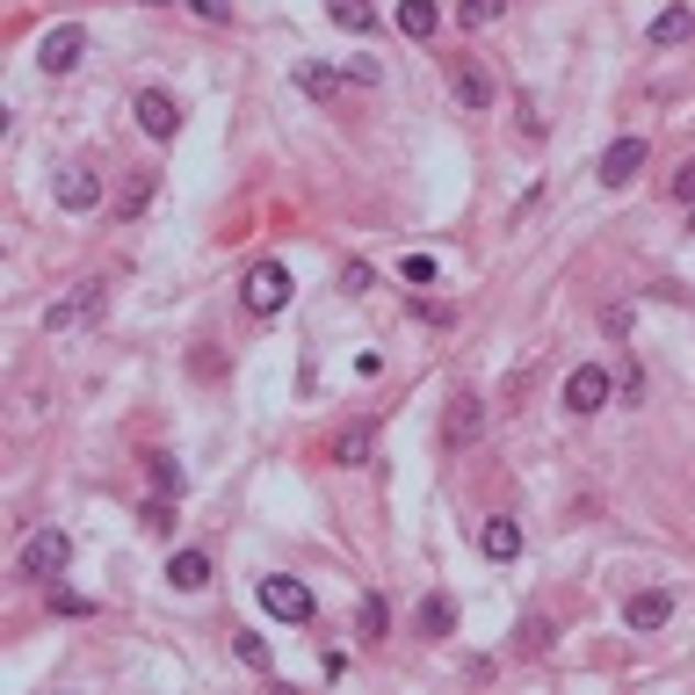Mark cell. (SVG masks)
Segmentation results:
<instances>
[{
	"label": "cell",
	"instance_id": "6da1fadb",
	"mask_svg": "<svg viewBox=\"0 0 695 695\" xmlns=\"http://www.w3.org/2000/svg\"><path fill=\"white\" fill-rule=\"evenodd\" d=\"M240 297H246V312H254V319H276L283 305H290V268H283V261H254L246 283H240Z\"/></svg>",
	"mask_w": 695,
	"mask_h": 695
},
{
	"label": "cell",
	"instance_id": "7a4b0ae2",
	"mask_svg": "<svg viewBox=\"0 0 695 695\" xmlns=\"http://www.w3.org/2000/svg\"><path fill=\"white\" fill-rule=\"evenodd\" d=\"M66 558H73L66 529H36V537L22 543V558H15V580H58V573H66Z\"/></svg>",
	"mask_w": 695,
	"mask_h": 695
},
{
	"label": "cell",
	"instance_id": "3957f363",
	"mask_svg": "<svg viewBox=\"0 0 695 695\" xmlns=\"http://www.w3.org/2000/svg\"><path fill=\"white\" fill-rule=\"evenodd\" d=\"M102 305H109L102 283H80L73 297H58L52 312H44V333H80V327H95V319H102Z\"/></svg>",
	"mask_w": 695,
	"mask_h": 695
},
{
	"label": "cell",
	"instance_id": "277c9868",
	"mask_svg": "<svg viewBox=\"0 0 695 695\" xmlns=\"http://www.w3.org/2000/svg\"><path fill=\"white\" fill-rule=\"evenodd\" d=\"M261 608H268V616H283V624H312V587H305V580H290V573H268L261 580Z\"/></svg>",
	"mask_w": 695,
	"mask_h": 695
},
{
	"label": "cell",
	"instance_id": "5b68a950",
	"mask_svg": "<svg viewBox=\"0 0 695 695\" xmlns=\"http://www.w3.org/2000/svg\"><path fill=\"white\" fill-rule=\"evenodd\" d=\"M638 174H644V139H616L602 153V167H594V181H602V189H630Z\"/></svg>",
	"mask_w": 695,
	"mask_h": 695
},
{
	"label": "cell",
	"instance_id": "8992f818",
	"mask_svg": "<svg viewBox=\"0 0 695 695\" xmlns=\"http://www.w3.org/2000/svg\"><path fill=\"white\" fill-rule=\"evenodd\" d=\"M80 52H87V30H80V22H58V30L44 36L36 66H44V73H73V66H80Z\"/></svg>",
	"mask_w": 695,
	"mask_h": 695
},
{
	"label": "cell",
	"instance_id": "52a82bcc",
	"mask_svg": "<svg viewBox=\"0 0 695 695\" xmlns=\"http://www.w3.org/2000/svg\"><path fill=\"white\" fill-rule=\"evenodd\" d=\"M602 406H608V369L580 363L573 377H565V413H602Z\"/></svg>",
	"mask_w": 695,
	"mask_h": 695
},
{
	"label": "cell",
	"instance_id": "ba28073f",
	"mask_svg": "<svg viewBox=\"0 0 695 695\" xmlns=\"http://www.w3.org/2000/svg\"><path fill=\"white\" fill-rule=\"evenodd\" d=\"M139 123H145V139H159V145L181 131V109H174L167 87H145V95H139Z\"/></svg>",
	"mask_w": 695,
	"mask_h": 695
},
{
	"label": "cell",
	"instance_id": "9c48e42d",
	"mask_svg": "<svg viewBox=\"0 0 695 695\" xmlns=\"http://www.w3.org/2000/svg\"><path fill=\"white\" fill-rule=\"evenodd\" d=\"M478 428H486V406L471 399V391H456V399H450V420H442V442H450V450H464V442H478Z\"/></svg>",
	"mask_w": 695,
	"mask_h": 695
},
{
	"label": "cell",
	"instance_id": "30bf717a",
	"mask_svg": "<svg viewBox=\"0 0 695 695\" xmlns=\"http://www.w3.org/2000/svg\"><path fill=\"white\" fill-rule=\"evenodd\" d=\"M666 616H674V594H666V587H644V594H630V602H624V624L630 630H660Z\"/></svg>",
	"mask_w": 695,
	"mask_h": 695
},
{
	"label": "cell",
	"instance_id": "8fae6325",
	"mask_svg": "<svg viewBox=\"0 0 695 695\" xmlns=\"http://www.w3.org/2000/svg\"><path fill=\"white\" fill-rule=\"evenodd\" d=\"M58 203H66V210H95V203H102V181H95L87 167H66V181H58Z\"/></svg>",
	"mask_w": 695,
	"mask_h": 695
},
{
	"label": "cell",
	"instance_id": "7c38bea8",
	"mask_svg": "<svg viewBox=\"0 0 695 695\" xmlns=\"http://www.w3.org/2000/svg\"><path fill=\"white\" fill-rule=\"evenodd\" d=\"M167 580H174L181 594L210 587V558H203V551H174V558H167Z\"/></svg>",
	"mask_w": 695,
	"mask_h": 695
},
{
	"label": "cell",
	"instance_id": "4fadbf2b",
	"mask_svg": "<svg viewBox=\"0 0 695 695\" xmlns=\"http://www.w3.org/2000/svg\"><path fill=\"white\" fill-rule=\"evenodd\" d=\"M391 22H399V30L420 44V36H434V30H442V8H434V0H399V15H391Z\"/></svg>",
	"mask_w": 695,
	"mask_h": 695
},
{
	"label": "cell",
	"instance_id": "5bb4252c",
	"mask_svg": "<svg viewBox=\"0 0 695 695\" xmlns=\"http://www.w3.org/2000/svg\"><path fill=\"white\" fill-rule=\"evenodd\" d=\"M478 551H486V558H500V565H507V558L521 551V521L493 515V521H486V537H478Z\"/></svg>",
	"mask_w": 695,
	"mask_h": 695
},
{
	"label": "cell",
	"instance_id": "9a60e30c",
	"mask_svg": "<svg viewBox=\"0 0 695 695\" xmlns=\"http://www.w3.org/2000/svg\"><path fill=\"white\" fill-rule=\"evenodd\" d=\"M456 102H464V109H486V102H493V73L478 66V58H471V66H456Z\"/></svg>",
	"mask_w": 695,
	"mask_h": 695
},
{
	"label": "cell",
	"instance_id": "2e32d148",
	"mask_svg": "<svg viewBox=\"0 0 695 695\" xmlns=\"http://www.w3.org/2000/svg\"><path fill=\"white\" fill-rule=\"evenodd\" d=\"M297 95H305V102H333V95H341V73H327V66H297Z\"/></svg>",
	"mask_w": 695,
	"mask_h": 695
},
{
	"label": "cell",
	"instance_id": "e0dca14e",
	"mask_svg": "<svg viewBox=\"0 0 695 695\" xmlns=\"http://www.w3.org/2000/svg\"><path fill=\"white\" fill-rule=\"evenodd\" d=\"M327 15L341 22V30H355V36H369V30H377V15H369V0H327Z\"/></svg>",
	"mask_w": 695,
	"mask_h": 695
},
{
	"label": "cell",
	"instance_id": "ac0fdd59",
	"mask_svg": "<svg viewBox=\"0 0 695 695\" xmlns=\"http://www.w3.org/2000/svg\"><path fill=\"white\" fill-rule=\"evenodd\" d=\"M688 30H695V8H666V15L652 22V44H660V52H666V44H681V36H688Z\"/></svg>",
	"mask_w": 695,
	"mask_h": 695
},
{
	"label": "cell",
	"instance_id": "d6986e66",
	"mask_svg": "<svg viewBox=\"0 0 695 695\" xmlns=\"http://www.w3.org/2000/svg\"><path fill=\"white\" fill-rule=\"evenodd\" d=\"M450 624H456L450 594H428V602H420V630H428V638H450Z\"/></svg>",
	"mask_w": 695,
	"mask_h": 695
},
{
	"label": "cell",
	"instance_id": "ffe728a7",
	"mask_svg": "<svg viewBox=\"0 0 695 695\" xmlns=\"http://www.w3.org/2000/svg\"><path fill=\"white\" fill-rule=\"evenodd\" d=\"M507 15V0H456V22L464 30H486V22H500Z\"/></svg>",
	"mask_w": 695,
	"mask_h": 695
},
{
	"label": "cell",
	"instance_id": "44dd1931",
	"mask_svg": "<svg viewBox=\"0 0 695 695\" xmlns=\"http://www.w3.org/2000/svg\"><path fill=\"white\" fill-rule=\"evenodd\" d=\"M232 652H240V660L254 666V674H276V660H268V644H261L254 630H240V638H232Z\"/></svg>",
	"mask_w": 695,
	"mask_h": 695
},
{
	"label": "cell",
	"instance_id": "7402d4cb",
	"mask_svg": "<svg viewBox=\"0 0 695 695\" xmlns=\"http://www.w3.org/2000/svg\"><path fill=\"white\" fill-rule=\"evenodd\" d=\"M515 644H521V652H551V624H543V616H521Z\"/></svg>",
	"mask_w": 695,
	"mask_h": 695
},
{
	"label": "cell",
	"instance_id": "603a6c76",
	"mask_svg": "<svg viewBox=\"0 0 695 695\" xmlns=\"http://www.w3.org/2000/svg\"><path fill=\"white\" fill-rule=\"evenodd\" d=\"M399 283H406V290H428V283H434V261L428 254H406L399 261Z\"/></svg>",
	"mask_w": 695,
	"mask_h": 695
},
{
	"label": "cell",
	"instance_id": "cb8c5ba5",
	"mask_svg": "<svg viewBox=\"0 0 695 695\" xmlns=\"http://www.w3.org/2000/svg\"><path fill=\"white\" fill-rule=\"evenodd\" d=\"M145 464H153V493H181V464H174V456H145Z\"/></svg>",
	"mask_w": 695,
	"mask_h": 695
},
{
	"label": "cell",
	"instance_id": "d4e9b609",
	"mask_svg": "<svg viewBox=\"0 0 695 695\" xmlns=\"http://www.w3.org/2000/svg\"><path fill=\"white\" fill-rule=\"evenodd\" d=\"M384 624H391V608H384V594H363V638H384Z\"/></svg>",
	"mask_w": 695,
	"mask_h": 695
},
{
	"label": "cell",
	"instance_id": "484cf974",
	"mask_svg": "<svg viewBox=\"0 0 695 695\" xmlns=\"http://www.w3.org/2000/svg\"><path fill=\"white\" fill-rule=\"evenodd\" d=\"M363 456H369V434H363V428L333 442V464H363Z\"/></svg>",
	"mask_w": 695,
	"mask_h": 695
},
{
	"label": "cell",
	"instance_id": "4316f807",
	"mask_svg": "<svg viewBox=\"0 0 695 695\" xmlns=\"http://www.w3.org/2000/svg\"><path fill=\"white\" fill-rule=\"evenodd\" d=\"M674 203L695 210V159H681V167H674Z\"/></svg>",
	"mask_w": 695,
	"mask_h": 695
},
{
	"label": "cell",
	"instance_id": "83f0119b",
	"mask_svg": "<svg viewBox=\"0 0 695 695\" xmlns=\"http://www.w3.org/2000/svg\"><path fill=\"white\" fill-rule=\"evenodd\" d=\"M189 15H203V22L225 30V22H232V0H189Z\"/></svg>",
	"mask_w": 695,
	"mask_h": 695
},
{
	"label": "cell",
	"instance_id": "f1b7e54d",
	"mask_svg": "<svg viewBox=\"0 0 695 695\" xmlns=\"http://www.w3.org/2000/svg\"><path fill=\"white\" fill-rule=\"evenodd\" d=\"M145 529H159V537H167V529H174V507H167V493H159V500L145 507Z\"/></svg>",
	"mask_w": 695,
	"mask_h": 695
},
{
	"label": "cell",
	"instance_id": "f546056e",
	"mask_svg": "<svg viewBox=\"0 0 695 695\" xmlns=\"http://www.w3.org/2000/svg\"><path fill=\"white\" fill-rule=\"evenodd\" d=\"M52 608H58V616H87V602H80V594H66V587H52Z\"/></svg>",
	"mask_w": 695,
	"mask_h": 695
},
{
	"label": "cell",
	"instance_id": "4dcf8cb0",
	"mask_svg": "<svg viewBox=\"0 0 695 695\" xmlns=\"http://www.w3.org/2000/svg\"><path fill=\"white\" fill-rule=\"evenodd\" d=\"M153 8H159V0H153Z\"/></svg>",
	"mask_w": 695,
	"mask_h": 695
}]
</instances>
